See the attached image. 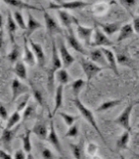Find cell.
<instances>
[{"instance_id":"6da1fadb","label":"cell","mask_w":139,"mask_h":159,"mask_svg":"<svg viewBox=\"0 0 139 159\" xmlns=\"http://www.w3.org/2000/svg\"><path fill=\"white\" fill-rule=\"evenodd\" d=\"M74 106H76V107L78 108V111H79V113L82 114L83 117L86 119V120L91 124V125L96 129V131L98 133V135L101 136V138L103 140V142L107 144L106 143V140H105V138H104V136L102 135V133L101 131V129H99L98 125H97V123H96V118H94L93 116V113L92 111H91L89 108H87L84 104L79 101V98H74Z\"/></svg>"},{"instance_id":"7a4b0ae2","label":"cell","mask_w":139,"mask_h":159,"mask_svg":"<svg viewBox=\"0 0 139 159\" xmlns=\"http://www.w3.org/2000/svg\"><path fill=\"white\" fill-rule=\"evenodd\" d=\"M135 106L134 102H130L128 106L123 109V111L114 119L113 122H115L118 125L124 128V130L131 131V124H130V116L133 111V107Z\"/></svg>"},{"instance_id":"3957f363","label":"cell","mask_w":139,"mask_h":159,"mask_svg":"<svg viewBox=\"0 0 139 159\" xmlns=\"http://www.w3.org/2000/svg\"><path fill=\"white\" fill-rule=\"evenodd\" d=\"M113 42L111 40H109V38L103 33L102 30L99 28L96 25H94V34L92 38V48H97V47H112Z\"/></svg>"},{"instance_id":"277c9868","label":"cell","mask_w":139,"mask_h":159,"mask_svg":"<svg viewBox=\"0 0 139 159\" xmlns=\"http://www.w3.org/2000/svg\"><path fill=\"white\" fill-rule=\"evenodd\" d=\"M43 15H44V20H45V25H46V29L47 32L51 37H54L55 34H60V35H64V30L60 27V25L57 23V21L55 20L51 15L48 13V11L45 9L42 5H41Z\"/></svg>"},{"instance_id":"5b68a950","label":"cell","mask_w":139,"mask_h":159,"mask_svg":"<svg viewBox=\"0 0 139 159\" xmlns=\"http://www.w3.org/2000/svg\"><path fill=\"white\" fill-rule=\"evenodd\" d=\"M81 65H82V68L83 70L84 74H86L87 82L91 81L93 77H96V75H98L99 73L103 71L102 67L94 64L91 60H87L84 58H81Z\"/></svg>"},{"instance_id":"8992f818","label":"cell","mask_w":139,"mask_h":159,"mask_svg":"<svg viewBox=\"0 0 139 159\" xmlns=\"http://www.w3.org/2000/svg\"><path fill=\"white\" fill-rule=\"evenodd\" d=\"M62 67H63L62 59H61V57H60V53H59L58 49H57L55 38L52 37V61H51V68H50L47 72L56 75L57 72L62 69Z\"/></svg>"},{"instance_id":"52a82bcc","label":"cell","mask_w":139,"mask_h":159,"mask_svg":"<svg viewBox=\"0 0 139 159\" xmlns=\"http://www.w3.org/2000/svg\"><path fill=\"white\" fill-rule=\"evenodd\" d=\"M66 38H67L69 46L71 47L72 49H74V51L79 53L81 55H83V56H87V50L83 48V46L81 44V42L78 41V39L76 37V35L74 34L72 28L68 30V32L66 34Z\"/></svg>"},{"instance_id":"ba28073f","label":"cell","mask_w":139,"mask_h":159,"mask_svg":"<svg viewBox=\"0 0 139 159\" xmlns=\"http://www.w3.org/2000/svg\"><path fill=\"white\" fill-rule=\"evenodd\" d=\"M59 53H60V57L62 59L64 69H68L69 67H71L74 62V58L69 52V50L66 47V45H65L63 39H60L59 41Z\"/></svg>"},{"instance_id":"9c48e42d","label":"cell","mask_w":139,"mask_h":159,"mask_svg":"<svg viewBox=\"0 0 139 159\" xmlns=\"http://www.w3.org/2000/svg\"><path fill=\"white\" fill-rule=\"evenodd\" d=\"M29 87L27 84H25L23 83H21L19 79L15 78L12 84H11V91H12V98H11V102H15L16 99L21 96V94H26L29 92Z\"/></svg>"},{"instance_id":"30bf717a","label":"cell","mask_w":139,"mask_h":159,"mask_svg":"<svg viewBox=\"0 0 139 159\" xmlns=\"http://www.w3.org/2000/svg\"><path fill=\"white\" fill-rule=\"evenodd\" d=\"M29 45L35 54V57H36L39 67L44 69L46 67V56H45V53H44V50H43L42 46L40 44L32 41V39H29Z\"/></svg>"},{"instance_id":"8fae6325","label":"cell","mask_w":139,"mask_h":159,"mask_svg":"<svg viewBox=\"0 0 139 159\" xmlns=\"http://www.w3.org/2000/svg\"><path fill=\"white\" fill-rule=\"evenodd\" d=\"M58 16H59V19L60 21H61V24L65 28H67V30L71 29L72 28V25L73 24H76L77 26L79 25L78 23V20L72 15L71 13H69L67 10H58Z\"/></svg>"},{"instance_id":"7c38bea8","label":"cell","mask_w":139,"mask_h":159,"mask_svg":"<svg viewBox=\"0 0 139 159\" xmlns=\"http://www.w3.org/2000/svg\"><path fill=\"white\" fill-rule=\"evenodd\" d=\"M94 25H96L99 28H101L103 33L106 35V36H112L116 32L120 31V29L122 27V22H112V23H101L93 20Z\"/></svg>"},{"instance_id":"4fadbf2b","label":"cell","mask_w":139,"mask_h":159,"mask_svg":"<svg viewBox=\"0 0 139 159\" xmlns=\"http://www.w3.org/2000/svg\"><path fill=\"white\" fill-rule=\"evenodd\" d=\"M77 33L78 38L83 41V43L87 46L91 47L92 46V35L94 34V28H89V27H84L83 25H78L77 26Z\"/></svg>"},{"instance_id":"5bb4252c","label":"cell","mask_w":139,"mask_h":159,"mask_svg":"<svg viewBox=\"0 0 139 159\" xmlns=\"http://www.w3.org/2000/svg\"><path fill=\"white\" fill-rule=\"evenodd\" d=\"M47 140L54 146V148L56 149V151H58L60 154H61V155H63L62 145H61V142H60V139H59V136L57 134L56 129H55L54 120L52 118H50V131H49V134H48Z\"/></svg>"},{"instance_id":"9a60e30c","label":"cell","mask_w":139,"mask_h":159,"mask_svg":"<svg viewBox=\"0 0 139 159\" xmlns=\"http://www.w3.org/2000/svg\"><path fill=\"white\" fill-rule=\"evenodd\" d=\"M23 62L27 64L30 67H34L37 63L35 54L32 51L31 47L29 45V39L24 36V54H23Z\"/></svg>"},{"instance_id":"2e32d148","label":"cell","mask_w":139,"mask_h":159,"mask_svg":"<svg viewBox=\"0 0 139 159\" xmlns=\"http://www.w3.org/2000/svg\"><path fill=\"white\" fill-rule=\"evenodd\" d=\"M6 28H7V33L10 42L12 43V45L16 44L15 43V33H16L18 29V25L16 21L14 20L13 13L11 12V10H8L7 12V21H6Z\"/></svg>"},{"instance_id":"e0dca14e","label":"cell","mask_w":139,"mask_h":159,"mask_svg":"<svg viewBox=\"0 0 139 159\" xmlns=\"http://www.w3.org/2000/svg\"><path fill=\"white\" fill-rule=\"evenodd\" d=\"M88 57L91 61L94 64H98L99 66L102 68H108V63L106 61V58L102 53L101 49H92L91 52L88 53Z\"/></svg>"},{"instance_id":"ac0fdd59","label":"cell","mask_w":139,"mask_h":159,"mask_svg":"<svg viewBox=\"0 0 139 159\" xmlns=\"http://www.w3.org/2000/svg\"><path fill=\"white\" fill-rule=\"evenodd\" d=\"M32 132L35 135H37L38 138L42 139V140H46V139H48L47 122L43 120V119H38L32 128Z\"/></svg>"},{"instance_id":"d6986e66","label":"cell","mask_w":139,"mask_h":159,"mask_svg":"<svg viewBox=\"0 0 139 159\" xmlns=\"http://www.w3.org/2000/svg\"><path fill=\"white\" fill-rule=\"evenodd\" d=\"M44 27V25L40 23L38 20L35 19V17L31 14V12L28 11V22H27V30L23 34V36H26L27 38L30 37L31 35L38 29H41Z\"/></svg>"},{"instance_id":"ffe728a7","label":"cell","mask_w":139,"mask_h":159,"mask_svg":"<svg viewBox=\"0 0 139 159\" xmlns=\"http://www.w3.org/2000/svg\"><path fill=\"white\" fill-rule=\"evenodd\" d=\"M60 6V10H77L83 9L84 7L88 6L92 3L87 1H57Z\"/></svg>"},{"instance_id":"44dd1931","label":"cell","mask_w":139,"mask_h":159,"mask_svg":"<svg viewBox=\"0 0 139 159\" xmlns=\"http://www.w3.org/2000/svg\"><path fill=\"white\" fill-rule=\"evenodd\" d=\"M102 53L104 54V56L106 58V61L108 63V67L111 71L116 75L119 76L118 69H117V61H116V56L114 55V53L108 48H101Z\"/></svg>"},{"instance_id":"7402d4cb","label":"cell","mask_w":139,"mask_h":159,"mask_svg":"<svg viewBox=\"0 0 139 159\" xmlns=\"http://www.w3.org/2000/svg\"><path fill=\"white\" fill-rule=\"evenodd\" d=\"M63 96H64V86L63 84H59L56 89V93H55V107L53 109L51 116H50V118H52V116H55L56 112L62 107L64 102Z\"/></svg>"},{"instance_id":"603a6c76","label":"cell","mask_w":139,"mask_h":159,"mask_svg":"<svg viewBox=\"0 0 139 159\" xmlns=\"http://www.w3.org/2000/svg\"><path fill=\"white\" fill-rule=\"evenodd\" d=\"M5 4L9 5V6L18 8V9H26L28 11L30 10H36V11H40L41 8H37L36 6H34L32 4H29L27 2H24L22 0H4L3 1Z\"/></svg>"},{"instance_id":"cb8c5ba5","label":"cell","mask_w":139,"mask_h":159,"mask_svg":"<svg viewBox=\"0 0 139 159\" xmlns=\"http://www.w3.org/2000/svg\"><path fill=\"white\" fill-rule=\"evenodd\" d=\"M31 133L32 129L26 128L25 129V133L21 134L19 137L22 139V145H23V150L27 154L31 153L32 151V143H31Z\"/></svg>"},{"instance_id":"d4e9b609","label":"cell","mask_w":139,"mask_h":159,"mask_svg":"<svg viewBox=\"0 0 139 159\" xmlns=\"http://www.w3.org/2000/svg\"><path fill=\"white\" fill-rule=\"evenodd\" d=\"M134 32H135V31H134L132 24H125V25H123V26L121 27V29H120V31H119V35H118L117 40H116L117 43L122 42L123 40L130 38L133 35Z\"/></svg>"},{"instance_id":"484cf974","label":"cell","mask_w":139,"mask_h":159,"mask_svg":"<svg viewBox=\"0 0 139 159\" xmlns=\"http://www.w3.org/2000/svg\"><path fill=\"white\" fill-rule=\"evenodd\" d=\"M19 127H14L12 129H8V128H3L2 130V135H1V141L3 142V144L6 147H8L11 143L12 139L14 138L15 134H16V131L18 130Z\"/></svg>"},{"instance_id":"4316f807","label":"cell","mask_w":139,"mask_h":159,"mask_svg":"<svg viewBox=\"0 0 139 159\" xmlns=\"http://www.w3.org/2000/svg\"><path fill=\"white\" fill-rule=\"evenodd\" d=\"M13 73L16 75L19 80H27V68L23 61H19L15 64Z\"/></svg>"},{"instance_id":"83f0119b","label":"cell","mask_w":139,"mask_h":159,"mask_svg":"<svg viewBox=\"0 0 139 159\" xmlns=\"http://www.w3.org/2000/svg\"><path fill=\"white\" fill-rule=\"evenodd\" d=\"M129 140H130V131L124 130L121 135L118 137L117 141H116V148L119 150H124L126 149L128 146Z\"/></svg>"},{"instance_id":"f1b7e54d","label":"cell","mask_w":139,"mask_h":159,"mask_svg":"<svg viewBox=\"0 0 139 159\" xmlns=\"http://www.w3.org/2000/svg\"><path fill=\"white\" fill-rule=\"evenodd\" d=\"M116 61H117V65L134 69L132 59L125 53H118L116 55Z\"/></svg>"},{"instance_id":"f546056e","label":"cell","mask_w":139,"mask_h":159,"mask_svg":"<svg viewBox=\"0 0 139 159\" xmlns=\"http://www.w3.org/2000/svg\"><path fill=\"white\" fill-rule=\"evenodd\" d=\"M20 56H21V48H20L19 45L14 44L12 47V50L7 55V60L11 64H16L17 62H19L18 60H19Z\"/></svg>"},{"instance_id":"4dcf8cb0","label":"cell","mask_w":139,"mask_h":159,"mask_svg":"<svg viewBox=\"0 0 139 159\" xmlns=\"http://www.w3.org/2000/svg\"><path fill=\"white\" fill-rule=\"evenodd\" d=\"M122 102V99L119 98V99H111V101H106L102 102L101 106H99L97 108H96V111L97 112H103V111H106L108 109L110 108H113L114 107L118 106V104H120Z\"/></svg>"},{"instance_id":"1f68e13d","label":"cell","mask_w":139,"mask_h":159,"mask_svg":"<svg viewBox=\"0 0 139 159\" xmlns=\"http://www.w3.org/2000/svg\"><path fill=\"white\" fill-rule=\"evenodd\" d=\"M56 77H57V81L60 83V84H63V86L69 84L72 81V78L70 77L67 69H61L60 71H58L56 74Z\"/></svg>"},{"instance_id":"d6a6232c","label":"cell","mask_w":139,"mask_h":159,"mask_svg":"<svg viewBox=\"0 0 139 159\" xmlns=\"http://www.w3.org/2000/svg\"><path fill=\"white\" fill-rule=\"evenodd\" d=\"M84 84H86V81L83 79H78V80H74V82H72V91H73L74 98H78L79 92L83 89Z\"/></svg>"},{"instance_id":"836d02e7","label":"cell","mask_w":139,"mask_h":159,"mask_svg":"<svg viewBox=\"0 0 139 159\" xmlns=\"http://www.w3.org/2000/svg\"><path fill=\"white\" fill-rule=\"evenodd\" d=\"M83 142L81 143H70L69 146L71 148L73 156L74 159H83Z\"/></svg>"},{"instance_id":"e575fe53","label":"cell","mask_w":139,"mask_h":159,"mask_svg":"<svg viewBox=\"0 0 139 159\" xmlns=\"http://www.w3.org/2000/svg\"><path fill=\"white\" fill-rule=\"evenodd\" d=\"M13 17H14L15 21H16L18 27L20 29H22L23 31H26L27 24L24 21V17H23V14L21 13V11H19V10H15V11L13 12Z\"/></svg>"},{"instance_id":"d590c367","label":"cell","mask_w":139,"mask_h":159,"mask_svg":"<svg viewBox=\"0 0 139 159\" xmlns=\"http://www.w3.org/2000/svg\"><path fill=\"white\" fill-rule=\"evenodd\" d=\"M30 94L26 93V94H23V96L18 99L17 102V107H16V111L21 112L23 111H25V108L28 107V102H29V99H30Z\"/></svg>"},{"instance_id":"8d00e7d4","label":"cell","mask_w":139,"mask_h":159,"mask_svg":"<svg viewBox=\"0 0 139 159\" xmlns=\"http://www.w3.org/2000/svg\"><path fill=\"white\" fill-rule=\"evenodd\" d=\"M20 119H21V114H20L19 111H14L11 116L8 118L7 120V124H6V128L8 129H12L14 128V126L16 125V124L20 121Z\"/></svg>"},{"instance_id":"74e56055","label":"cell","mask_w":139,"mask_h":159,"mask_svg":"<svg viewBox=\"0 0 139 159\" xmlns=\"http://www.w3.org/2000/svg\"><path fill=\"white\" fill-rule=\"evenodd\" d=\"M36 116V107L35 104H29V106L25 108L23 113V120H28V119H32Z\"/></svg>"},{"instance_id":"f35d334b","label":"cell","mask_w":139,"mask_h":159,"mask_svg":"<svg viewBox=\"0 0 139 159\" xmlns=\"http://www.w3.org/2000/svg\"><path fill=\"white\" fill-rule=\"evenodd\" d=\"M59 116L64 119L65 123H66L69 127L72 126L73 124H74V122L78 119V116H71V114H68L63 111H59Z\"/></svg>"},{"instance_id":"ab89813d","label":"cell","mask_w":139,"mask_h":159,"mask_svg":"<svg viewBox=\"0 0 139 159\" xmlns=\"http://www.w3.org/2000/svg\"><path fill=\"white\" fill-rule=\"evenodd\" d=\"M31 89H32V93H33V96H34L35 101H36L40 104V106L43 107H44V98L42 96V93L34 86V84H32V82H31Z\"/></svg>"},{"instance_id":"60d3db41","label":"cell","mask_w":139,"mask_h":159,"mask_svg":"<svg viewBox=\"0 0 139 159\" xmlns=\"http://www.w3.org/2000/svg\"><path fill=\"white\" fill-rule=\"evenodd\" d=\"M78 123H74L72 126H70L66 133V137H73L76 138L78 135Z\"/></svg>"},{"instance_id":"b9f144b4","label":"cell","mask_w":139,"mask_h":159,"mask_svg":"<svg viewBox=\"0 0 139 159\" xmlns=\"http://www.w3.org/2000/svg\"><path fill=\"white\" fill-rule=\"evenodd\" d=\"M41 155L43 159H55L54 153L51 151V149H49L48 147L41 146Z\"/></svg>"},{"instance_id":"7bdbcfd3","label":"cell","mask_w":139,"mask_h":159,"mask_svg":"<svg viewBox=\"0 0 139 159\" xmlns=\"http://www.w3.org/2000/svg\"><path fill=\"white\" fill-rule=\"evenodd\" d=\"M25 153H26V152H25L24 150H22V149H19V150H17L16 152L14 153L13 158L14 159H26L27 155Z\"/></svg>"},{"instance_id":"ee69618b","label":"cell","mask_w":139,"mask_h":159,"mask_svg":"<svg viewBox=\"0 0 139 159\" xmlns=\"http://www.w3.org/2000/svg\"><path fill=\"white\" fill-rule=\"evenodd\" d=\"M0 116H1V118L3 120H6L8 117V111L3 103H1V107H0Z\"/></svg>"},{"instance_id":"f6af8a7d","label":"cell","mask_w":139,"mask_h":159,"mask_svg":"<svg viewBox=\"0 0 139 159\" xmlns=\"http://www.w3.org/2000/svg\"><path fill=\"white\" fill-rule=\"evenodd\" d=\"M120 3L131 13V8H132V6H134V5L137 3V1H134V0L133 1H120Z\"/></svg>"},{"instance_id":"bcb514c9","label":"cell","mask_w":139,"mask_h":159,"mask_svg":"<svg viewBox=\"0 0 139 159\" xmlns=\"http://www.w3.org/2000/svg\"><path fill=\"white\" fill-rule=\"evenodd\" d=\"M133 16V15H132ZM132 25H133V29L137 34H139V15L137 17L133 16V21H132Z\"/></svg>"},{"instance_id":"7dc6e473","label":"cell","mask_w":139,"mask_h":159,"mask_svg":"<svg viewBox=\"0 0 139 159\" xmlns=\"http://www.w3.org/2000/svg\"><path fill=\"white\" fill-rule=\"evenodd\" d=\"M96 150H97V145H96L94 143H89L87 145V152L91 154V155L96 154Z\"/></svg>"},{"instance_id":"c3c4849f","label":"cell","mask_w":139,"mask_h":159,"mask_svg":"<svg viewBox=\"0 0 139 159\" xmlns=\"http://www.w3.org/2000/svg\"><path fill=\"white\" fill-rule=\"evenodd\" d=\"M0 156H1V159H14L9 153H7L5 150H0Z\"/></svg>"},{"instance_id":"681fc988","label":"cell","mask_w":139,"mask_h":159,"mask_svg":"<svg viewBox=\"0 0 139 159\" xmlns=\"http://www.w3.org/2000/svg\"><path fill=\"white\" fill-rule=\"evenodd\" d=\"M132 157L134 159H139V153H132Z\"/></svg>"},{"instance_id":"f907efd6","label":"cell","mask_w":139,"mask_h":159,"mask_svg":"<svg viewBox=\"0 0 139 159\" xmlns=\"http://www.w3.org/2000/svg\"><path fill=\"white\" fill-rule=\"evenodd\" d=\"M26 159H34V156L32 155L31 153H29V154H27V158Z\"/></svg>"},{"instance_id":"816d5d0a","label":"cell","mask_w":139,"mask_h":159,"mask_svg":"<svg viewBox=\"0 0 139 159\" xmlns=\"http://www.w3.org/2000/svg\"><path fill=\"white\" fill-rule=\"evenodd\" d=\"M134 103H135V104H139V98L137 99V101H135V102H134Z\"/></svg>"},{"instance_id":"f5cc1de1","label":"cell","mask_w":139,"mask_h":159,"mask_svg":"<svg viewBox=\"0 0 139 159\" xmlns=\"http://www.w3.org/2000/svg\"><path fill=\"white\" fill-rule=\"evenodd\" d=\"M119 157H120V159H125V157H124L123 155H121V154L119 155Z\"/></svg>"},{"instance_id":"db71d44e","label":"cell","mask_w":139,"mask_h":159,"mask_svg":"<svg viewBox=\"0 0 139 159\" xmlns=\"http://www.w3.org/2000/svg\"><path fill=\"white\" fill-rule=\"evenodd\" d=\"M137 13H138V15H139V7H138V10H137Z\"/></svg>"},{"instance_id":"11a10c76","label":"cell","mask_w":139,"mask_h":159,"mask_svg":"<svg viewBox=\"0 0 139 159\" xmlns=\"http://www.w3.org/2000/svg\"><path fill=\"white\" fill-rule=\"evenodd\" d=\"M137 128L139 129V124H137Z\"/></svg>"},{"instance_id":"9f6ffc18","label":"cell","mask_w":139,"mask_h":159,"mask_svg":"<svg viewBox=\"0 0 139 159\" xmlns=\"http://www.w3.org/2000/svg\"><path fill=\"white\" fill-rule=\"evenodd\" d=\"M138 71H139V69H138Z\"/></svg>"}]
</instances>
